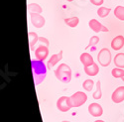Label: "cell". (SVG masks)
Segmentation results:
<instances>
[{"label": "cell", "instance_id": "6da1fadb", "mask_svg": "<svg viewBox=\"0 0 124 122\" xmlns=\"http://www.w3.org/2000/svg\"><path fill=\"white\" fill-rule=\"evenodd\" d=\"M31 66H32V72L34 76V84L35 85H39L46 78L48 67H46V65L44 64V61H40L37 59L31 61Z\"/></svg>", "mask_w": 124, "mask_h": 122}, {"label": "cell", "instance_id": "7a4b0ae2", "mask_svg": "<svg viewBox=\"0 0 124 122\" xmlns=\"http://www.w3.org/2000/svg\"><path fill=\"white\" fill-rule=\"evenodd\" d=\"M56 77L64 84H69L71 80V69L67 64H61L55 70Z\"/></svg>", "mask_w": 124, "mask_h": 122}, {"label": "cell", "instance_id": "3957f363", "mask_svg": "<svg viewBox=\"0 0 124 122\" xmlns=\"http://www.w3.org/2000/svg\"><path fill=\"white\" fill-rule=\"evenodd\" d=\"M87 100V95L82 91H77L71 96H70V101L73 107H79L84 105Z\"/></svg>", "mask_w": 124, "mask_h": 122}, {"label": "cell", "instance_id": "277c9868", "mask_svg": "<svg viewBox=\"0 0 124 122\" xmlns=\"http://www.w3.org/2000/svg\"><path fill=\"white\" fill-rule=\"evenodd\" d=\"M97 61L100 66L102 67H108L111 63V53L106 48H103L99 51L97 55Z\"/></svg>", "mask_w": 124, "mask_h": 122}, {"label": "cell", "instance_id": "5b68a950", "mask_svg": "<svg viewBox=\"0 0 124 122\" xmlns=\"http://www.w3.org/2000/svg\"><path fill=\"white\" fill-rule=\"evenodd\" d=\"M57 108L61 112H68L69 110L73 108L70 101V97L68 96H61L57 101Z\"/></svg>", "mask_w": 124, "mask_h": 122}, {"label": "cell", "instance_id": "8992f818", "mask_svg": "<svg viewBox=\"0 0 124 122\" xmlns=\"http://www.w3.org/2000/svg\"><path fill=\"white\" fill-rule=\"evenodd\" d=\"M30 18H31V22H32L33 26L36 28H42L46 23L45 18L39 13L30 12Z\"/></svg>", "mask_w": 124, "mask_h": 122}, {"label": "cell", "instance_id": "52a82bcc", "mask_svg": "<svg viewBox=\"0 0 124 122\" xmlns=\"http://www.w3.org/2000/svg\"><path fill=\"white\" fill-rule=\"evenodd\" d=\"M88 26H89V28L92 30V31L95 32V33H98V32H108V28H106L105 26H103L99 21H97L96 19L89 20Z\"/></svg>", "mask_w": 124, "mask_h": 122}, {"label": "cell", "instance_id": "ba28073f", "mask_svg": "<svg viewBox=\"0 0 124 122\" xmlns=\"http://www.w3.org/2000/svg\"><path fill=\"white\" fill-rule=\"evenodd\" d=\"M88 112L93 117H100L103 114V109H102V106L100 104L93 102V103H90L88 105Z\"/></svg>", "mask_w": 124, "mask_h": 122}, {"label": "cell", "instance_id": "9c48e42d", "mask_svg": "<svg viewBox=\"0 0 124 122\" xmlns=\"http://www.w3.org/2000/svg\"><path fill=\"white\" fill-rule=\"evenodd\" d=\"M111 100L114 103H121L122 101H124V86H119L113 91Z\"/></svg>", "mask_w": 124, "mask_h": 122}, {"label": "cell", "instance_id": "30bf717a", "mask_svg": "<svg viewBox=\"0 0 124 122\" xmlns=\"http://www.w3.org/2000/svg\"><path fill=\"white\" fill-rule=\"evenodd\" d=\"M35 56L37 60L40 61H45L49 56V49L46 46L41 45L35 50Z\"/></svg>", "mask_w": 124, "mask_h": 122}, {"label": "cell", "instance_id": "8fae6325", "mask_svg": "<svg viewBox=\"0 0 124 122\" xmlns=\"http://www.w3.org/2000/svg\"><path fill=\"white\" fill-rule=\"evenodd\" d=\"M63 51H60V53L59 54H56V55H53L51 58H50V60L48 61V64H47V67H48V69H51L52 68H54L60 61L63 59Z\"/></svg>", "mask_w": 124, "mask_h": 122}, {"label": "cell", "instance_id": "7c38bea8", "mask_svg": "<svg viewBox=\"0 0 124 122\" xmlns=\"http://www.w3.org/2000/svg\"><path fill=\"white\" fill-rule=\"evenodd\" d=\"M123 46H124V37L122 35L116 36L111 42V48L114 51H118V50L122 49Z\"/></svg>", "mask_w": 124, "mask_h": 122}, {"label": "cell", "instance_id": "4fadbf2b", "mask_svg": "<svg viewBox=\"0 0 124 122\" xmlns=\"http://www.w3.org/2000/svg\"><path fill=\"white\" fill-rule=\"evenodd\" d=\"M80 63L84 65V67H88V66H91L92 64H94V61L90 54L82 53L80 55Z\"/></svg>", "mask_w": 124, "mask_h": 122}, {"label": "cell", "instance_id": "5bb4252c", "mask_svg": "<svg viewBox=\"0 0 124 122\" xmlns=\"http://www.w3.org/2000/svg\"><path fill=\"white\" fill-rule=\"evenodd\" d=\"M99 72V69H98V66L94 63L92 64L91 66H88V67H85V73L89 76H95Z\"/></svg>", "mask_w": 124, "mask_h": 122}, {"label": "cell", "instance_id": "9a60e30c", "mask_svg": "<svg viewBox=\"0 0 124 122\" xmlns=\"http://www.w3.org/2000/svg\"><path fill=\"white\" fill-rule=\"evenodd\" d=\"M28 37H29V44H30V50L33 51L35 48L34 46L39 42V36L34 33V32H29L28 33Z\"/></svg>", "mask_w": 124, "mask_h": 122}, {"label": "cell", "instance_id": "2e32d148", "mask_svg": "<svg viewBox=\"0 0 124 122\" xmlns=\"http://www.w3.org/2000/svg\"><path fill=\"white\" fill-rule=\"evenodd\" d=\"M114 64L117 68L120 69H124V54L123 53H119L114 57Z\"/></svg>", "mask_w": 124, "mask_h": 122}, {"label": "cell", "instance_id": "e0dca14e", "mask_svg": "<svg viewBox=\"0 0 124 122\" xmlns=\"http://www.w3.org/2000/svg\"><path fill=\"white\" fill-rule=\"evenodd\" d=\"M27 8H28V11L29 12L39 13V14H41V13L43 12L42 7H41L40 5H38V4H36V3H30V4H28Z\"/></svg>", "mask_w": 124, "mask_h": 122}, {"label": "cell", "instance_id": "ac0fdd59", "mask_svg": "<svg viewBox=\"0 0 124 122\" xmlns=\"http://www.w3.org/2000/svg\"><path fill=\"white\" fill-rule=\"evenodd\" d=\"M114 16L121 20V21H124V6H116L114 9Z\"/></svg>", "mask_w": 124, "mask_h": 122}, {"label": "cell", "instance_id": "d6986e66", "mask_svg": "<svg viewBox=\"0 0 124 122\" xmlns=\"http://www.w3.org/2000/svg\"><path fill=\"white\" fill-rule=\"evenodd\" d=\"M65 23L71 28H75L78 25L79 23V19L78 17H70V18H66L65 19Z\"/></svg>", "mask_w": 124, "mask_h": 122}, {"label": "cell", "instance_id": "ffe728a7", "mask_svg": "<svg viewBox=\"0 0 124 122\" xmlns=\"http://www.w3.org/2000/svg\"><path fill=\"white\" fill-rule=\"evenodd\" d=\"M111 9L110 8H107V7H104V6H101L97 9V15L100 17V18H104L106 16H108V14L110 13Z\"/></svg>", "mask_w": 124, "mask_h": 122}, {"label": "cell", "instance_id": "44dd1931", "mask_svg": "<svg viewBox=\"0 0 124 122\" xmlns=\"http://www.w3.org/2000/svg\"><path fill=\"white\" fill-rule=\"evenodd\" d=\"M111 75L115 78H122L124 76V69L120 68H114L111 70Z\"/></svg>", "mask_w": 124, "mask_h": 122}, {"label": "cell", "instance_id": "7402d4cb", "mask_svg": "<svg viewBox=\"0 0 124 122\" xmlns=\"http://www.w3.org/2000/svg\"><path fill=\"white\" fill-rule=\"evenodd\" d=\"M92 96H93L94 99H100L101 96H102V91H101V83H100V80H98L97 83H96V89L95 91L93 92V94H92Z\"/></svg>", "mask_w": 124, "mask_h": 122}, {"label": "cell", "instance_id": "603a6c76", "mask_svg": "<svg viewBox=\"0 0 124 122\" xmlns=\"http://www.w3.org/2000/svg\"><path fill=\"white\" fill-rule=\"evenodd\" d=\"M93 86H94V81L92 79H85L84 83H82V87L86 91H91Z\"/></svg>", "mask_w": 124, "mask_h": 122}, {"label": "cell", "instance_id": "cb8c5ba5", "mask_svg": "<svg viewBox=\"0 0 124 122\" xmlns=\"http://www.w3.org/2000/svg\"><path fill=\"white\" fill-rule=\"evenodd\" d=\"M98 42H99V38H98L97 36H92V37L89 39V43H88V45H87L85 49H89V48L92 47V46H95Z\"/></svg>", "mask_w": 124, "mask_h": 122}, {"label": "cell", "instance_id": "d4e9b609", "mask_svg": "<svg viewBox=\"0 0 124 122\" xmlns=\"http://www.w3.org/2000/svg\"><path fill=\"white\" fill-rule=\"evenodd\" d=\"M39 43L41 45H43V46H46V47H49V41L44 38V37H39ZM40 45V46H41Z\"/></svg>", "mask_w": 124, "mask_h": 122}, {"label": "cell", "instance_id": "484cf974", "mask_svg": "<svg viewBox=\"0 0 124 122\" xmlns=\"http://www.w3.org/2000/svg\"><path fill=\"white\" fill-rule=\"evenodd\" d=\"M91 4H93L95 6H101L103 4V2H104V0H90Z\"/></svg>", "mask_w": 124, "mask_h": 122}, {"label": "cell", "instance_id": "4316f807", "mask_svg": "<svg viewBox=\"0 0 124 122\" xmlns=\"http://www.w3.org/2000/svg\"><path fill=\"white\" fill-rule=\"evenodd\" d=\"M94 122H105V121H103V120H100V119H98V120H95Z\"/></svg>", "mask_w": 124, "mask_h": 122}, {"label": "cell", "instance_id": "83f0119b", "mask_svg": "<svg viewBox=\"0 0 124 122\" xmlns=\"http://www.w3.org/2000/svg\"><path fill=\"white\" fill-rule=\"evenodd\" d=\"M62 122H70V121H68V120H64V121H62Z\"/></svg>", "mask_w": 124, "mask_h": 122}, {"label": "cell", "instance_id": "f1b7e54d", "mask_svg": "<svg viewBox=\"0 0 124 122\" xmlns=\"http://www.w3.org/2000/svg\"><path fill=\"white\" fill-rule=\"evenodd\" d=\"M67 1H69V2H71V1H74V0H67Z\"/></svg>", "mask_w": 124, "mask_h": 122}, {"label": "cell", "instance_id": "f546056e", "mask_svg": "<svg viewBox=\"0 0 124 122\" xmlns=\"http://www.w3.org/2000/svg\"><path fill=\"white\" fill-rule=\"evenodd\" d=\"M122 80H123V81H124V76H123V77H122Z\"/></svg>", "mask_w": 124, "mask_h": 122}]
</instances>
